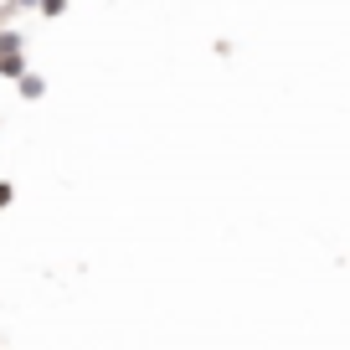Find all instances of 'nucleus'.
I'll list each match as a JSON object with an SVG mask.
<instances>
[{
    "mask_svg": "<svg viewBox=\"0 0 350 350\" xmlns=\"http://www.w3.org/2000/svg\"><path fill=\"white\" fill-rule=\"evenodd\" d=\"M0 77H26L21 72V36L0 31Z\"/></svg>",
    "mask_w": 350,
    "mask_h": 350,
    "instance_id": "nucleus-1",
    "label": "nucleus"
},
{
    "mask_svg": "<svg viewBox=\"0 0 350 350\" xmlns=\"http://www.w3.org/2000/svg\"><path fill=\"white\" fill-rule=\"evenodd\" d=\"M21 93H26V98H42L46 83H42V77H21Z\"/></svg>",
    "mask_w": 350,
    "mask_h": 350,
    "instance_id": "nucleus-2",
    "label": "nucleus"
},
{
    "mask_svg": "<svg viewBox=\"0 0 350 350\" xmlns=\"http://www.w3.org/2000/svg\"><path fill=\"white\" fill-rule=\"evenodd\" d=\"M5 201H11V186H0V206H5Z\"/></svg>",
    "mask_w": 350,
    "mask_h": 350,
    "instance_id": "nucleus-3",
    "label": "nucleus"
}]
</instances>
